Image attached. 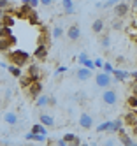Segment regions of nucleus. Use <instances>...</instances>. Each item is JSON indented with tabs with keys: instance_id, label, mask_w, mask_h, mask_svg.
I'll return each instance as SVG.
<instances>
[{
	"instance_id": "f3484780",
	"label": "nucleus",
	"mask_w": 137,
	"mask_h": 146,
	"mask_svg": "<svg viewBox=\"0 0 137 146\" xmlns=\"http://www.w3.org/2000/svg\"><path fill=\"white\" fill-rule=\"evenodd\" d=\"M40 123L44 125V127H53V125H55V118L51 116V114H40Z\"/></svg>"
},
{
	"instance_id": "e433bc0d",
	"label": "nucleus",
	"mask_w": 137,
	"mask_h": 146,
	"mask_svg": "<svg viewBox=\"0 0 137 146\" xmlns=\"http://www.w3.org/2000/svg\"><path fill=\"white\" fill-rule=\"evenodd\" d=\"M28 7H32V9H35L37 5H39V0H28V4H26Z\"/></svg>"
},
{
	"instance_id": "a878e982",
	"label": "nucleus",
	"mask_w": 137,
	"mask_h": 146,
	"mask_svg": "<svg viewBox=\"0 0 137 146\" xmlns=\"http://www.w3.org/2000/svg\"><path fill=\"white\" fill-rule=\"evenodd\" d=\"M109 127H111V121H104V123H100L97 129V132H109Z\"/></svg>"
},
{
	"instance_id": "4be33fe9",
	"label": "nucleus",
	"mask_w": 137,
	"mask_h": 146,
	"mask_svg": "<svg viewBox=\"0 0 137 146\" xmlns=\"http://www.w3.org/2000/svg\"><path fill=\"white\" fill-rule=\"evenodd\" d=\"M32 134H44L46 135L48 132H46V127L42 123H35L34 127H32Z\"/></svg>"
},
{
	"instance_id": "6e6552de",
	"label": "nucleus",
	"mask_w": 137,
	"mask_h": 146,
	"mask_svg": "<svg viewBox=\"0 0 137 146\" xmlns=\"http://www.w3.org/2000/svg\"><path fill=\"white\" fill-rule=\"evenodd\" d=\"M26 76H28L32 81H40V67H39V65H35V64H32V65L28 67Z\"/></svg>"
},
{
	"instance_id": "a19ab883",
	"label": "nucleus",
	"mask_w": 137,
	"mask_h": 146,
	"mask_svg": "<svg viewBox=\"0 0 137 146\" xmlns=\"http://www.w3.org/2000/svg\"><path fill=\"white\" fill-rule=\"evenodd\" d=\"M39 4H42V5H46V7H49V5L53 4V0H39Z\"/></svg>"
},
{
	"instance_id": "37998d69",
	"label": "nucleus",
	"mask_w": 137,
	"mask_h": 146,
	"mask_svg": "<svg viewBox=\"0 0 137 146\" xmlns=\"http://www.w3.org/2000/svg\"><path fill=\"white\" fill-rule=\"evenodd\" d=\"M120 27H121V21H120V19H116V21L113 23V28H114V30H118Z\"/></svg>"
},
{
	"instance_id": "4468645a",
	"label": "nucleus",
	"mask_w": 137,
	"mask_h": 146,
	"mask_svg": "<svg viewBox=\"0 0 137 146\" xmlns=\"http://www.w3.org/2000/svg\"><path fill=\"white\" fill-rule=\"evenodd\" d=\"M62 5H63V14H65V16H72L74 13H76L72 0H62Z\"/></svg>"
},
{
	"instance_id": "a18cd8bd",
	"label": "nucleus",
	"mask_w": 137,
	"mask_h": 146,
	"mask_svg": "<svg viewBox=\"0 0 137 146\" xmlns=\"http://www.w3.org/2000/svg\"><path fill=\"white\" fill-rule=\"evenodd\" d=\"M118 64H125V56H118Z\"/></svg>"
},
{
	"instance_id": "39448f33",
	"label": "nucleus",
	"mask_w": 137,
	"mask_h": 146,
	"mask_svg": "<svg viewBox=\"0 0 137 146\" xmlns=\"http://www.w3.org/2000/svg\"><path fill=\"white\" fill-rule=\"evenodd\" d=\"M34 11L32 7H28L26 4H21L19 7H16V9H13V13H14V16L16 18H23V19H28V16H30V13Z\"/></svg>"
},
{
	"instance_id": "c85d7f7f",
	"label": "nucleus",
	"mask_w": 137,
	"mask_h": 146,
	"mask_svg": "<svg viewBox=\"0 0 137 146\" xmlns=\"http://www.w3.org/2000/svg\"><path fill=\"white\" fill-rule=\"evenodd\" d=\"M28 21L32 23V25H37L39 23V18H37V13H35V9L30 13V16H28Z\"/></svg>"
},
{
	"instance_id": "bb28decb",
	"label": "nucleus",
	"mask_w": 137,
	"mask_h": 146,
	"mask_svg": "<svg viewBox=\"0 0 137 146\" xmlns=\"http://www.w3.org/2000/svg\"><path fill=\"white\" fill-rule=\"evenodd\" d=\"M11 7V0H0V11H9Z\"/></svg>"
},
{
	"instance_id": "7c9ffc66",
	"label": "nucleus",
	"mask_w": 137,
	"mask_h": 146,
	"mask_svg": "<svg viewBox=\"0 0 137 146\" xmlns=\"http://www.w3.org/2000/svg\"><path fill=\"white\" fill-rule=\"evenodd\" d=\"M113 65L109 64V62H105V64H102V72H105V74H111V72H113Z\"/></svg>"
},
{
	"instance_id": "f704fd0d",
	"label": "nucleus",
	"mask_w": 137,
	"mask_h": 146,
	"mask_svg": "<svg viewBox=\"0 0 137 146\" xmlns=\"http://www.w3.org/2000/svg\"><path fill=\"white\" fill-rule=\"evenodd\" d=\"M74 139H76V135H74V134H63V141H65V143H70V141H74Z\"/></svg>"
},
{
	"instance_id": "8fccbe9b",
	"label": "nucleus",
	"mask_w": 137,
	"mask_h": 146,
	"mask_svg": "<svg viewBox=\"0 0 137 146\" xmlns=\"http://www.w3.org/2000/svg\"><path fill=\"white\" fill-rule=\"evenodd\" d=\"M118 146H121V144H118Z\"/></svg>"
},
{
	"instance_id": "dca6fc26",
	"label": "nucleus",
	"mask_w": 137,
	"mask_h": 146,
	"mask_svg": "<svg viewBox=\"0 0 137 146\" xmlns=\"http://www.w3.org/2000/svg\"><path fill=\"white\" fill-rule=\"evenodd\" d=\"M111 74H114V79L116 81H125V79H128V72L126 70H120V69H113V72Z\"/></svg>"
},
{
	"instance_id": "20e7f679",
	"label": "nucleus",
	"mask_w": 137,
	"mask_h": 146,
	"mask_svg": "<svg viewBox=\"0 0 137 146\" xmlns=\"http://www.w3.org/2000/svg\"><path fill=\"white\" fill-rule=\"evenodd\" d=\"M14 44H16L14 35H11V37H0V53H4V55L9 53Z\"/></svg>"
},
{
	"instance_id": "72a5a7b5",
	"label": "nucleus",
	"mask_w": 137,
	"mask_h": 146,
	"mask_svg": "<svg viewBox=\"0 0 137 146\" xmlns=\"http://www.w3.org/2000/svg\"><path fill=\"white\" fill-rule=\"evenodd\" d=\"M118 2H120V0H107L105 4H102V7H104V9H109V7H114Z\"/></svg>"
},
{
	"instance_id": "49530a36",
	"label": "nucleus",
	"mask_w": 137,
	"mask_h": 146,
	"mask_svg": "<svg viewBox=\"0 0 137 146\" xmlns=\"http://www.w3.org/2000/svg\"><path fill=\"white\" fill-rule=\"evenodd\" d=\"M79 146H90V144H88V143H81Z\"/></svg>"
},
{
	"instance_id": "423d86ee",
	"label": "nucleus",
	"mask_w": 137,
	"mask_h": 146,
	"mask_svg": "<svg viewBox=\"0 0 137 146\" xmlns=\"http://www.w3.org/2000/svg\"><path fill=\"white\" fill-rule=\"evenodd\" d=\"M26 90H28V95H30L32 99H37L40 93H42V83H40V81H32L30 86H28Z\"/></svg>"
},
{
	"instance_id": "f8f14e48",
	"label": "nucleus",
	"mask_w": 137,
	"mask_h": 146,
	"mask_svg": "<svg viewBox=\"0 0 137 146\" xmlns=\"http://www.w3.org/2000/svg\"><path fill=\"white\" fill-rule=\"evenodd\" d=\"M123 123H126L130 129H132V127H137V113H135V111L126 113L125 118H123Z\"/></svg>"
},
{
	"instance_id": "9d476101",
	"label": "nucleus",
	"mask_w": 137,
	"mask_h": 146,
	"mask_svg": "<svg viewBox=\"0 0 137 146\" xmlns=\"http://www.w3.org/2000/svg\"><path fill=\"white\" fill-rule=\"evenodd\" d=\"M67 37L70 40H77L81 37V28H79V25H70L69 30H67Z\"/></svg>"
},
{
	"instance_id": "58836bf2",
	"label": "nucleus",
	"mask_w": 137,
	"mask_h": 146,
	"mask_svg": "<svg viewBox=\"0 0 137 146\" xmlns=\"http://www.w3.org/2000/svg\"><path fill=\"white\" fill-rule=\"evenodd\" d=\"M116 139H107V141H104V146H116Z\"/></svg>"
},
{
	"instance_id": "09e8293b",
	"label": "nucleus",
	"mask_w": 137,
	"mask_h": 146,
	"mask_svg": "<svg viewBox=\"0 0 137 146\" xmlns=\"http://www.w3.org/2000/svg\"><path fill=\"white\" fill-rule=\"evenodd\" d=\"M0 118H2V114H0Z\"/></svg>"
},
{
	"instance_id": "c9c22d12",
	"label": "nucleus",
	"mask_w": 137,
	"mask_h": 146,
	"mask_svg": "<svg viewBox=\"0 0 137 146\" xmlns=\"http://www.w3.org/2000/svg\"><path fill=\"white\" fill-rule=\"evenodd\" d=\"M86 58H88V55H86V53H79V56H77V62H79V64L83 65V64H84V60H86Z\"/></svg>"
},
{
	"instance_id": "4c0bfd02",
	"label": "nucleus",
	"mask_w": 137,
	"mask_h": 146,
	"mask_svg": "<svg viewBox=\"0 0 137 146\" xmlns=\"http://www.w3.org/2000/svg\"><path fill=\"white\" fill-rule=\"evenodd\" d=\"M69 146H79L81 144V139L77 137V135H76V139H74V141H70V143H67Z\"/></svg>"
},
{
	"instance_id": "aec40b11",
	"label": "nucleus",
	"mask_w": 137,
	"mask_h": 146,
	"mask_svg": "<svg viewBox=\"0 0 137 146\" xmlns=\"http://www.w3.org/2000/svg\"><path fill=\"white\" fill-rule=\"evenodd\" d=\"M91 30L95 34H100L102 30H104V19H95L93 25H91Z\"/></svg>"
},
{
	"instance_id": "c03bdc74",
	"label": "nucleus",
	"mask_w": 137,
	"mask_h": 146,
	"mask_svg": "<svg viewBox=\"0 0 137 146\" xmlns=\"http://www.w3.org/2000/svg\"><path fill=\"white\" fill-rule=\"evenodd\" d=\"M58 146H69V144L63 141V139H60V141H58Z\"/></svg>"
},
{
	"instance_id": "79ce46f5",
	"label": "nucleus",
	"mask_w": 137,
	"mask_h": 146,
	"mask_svg": "<svg viewBox=\"0 0 137 146\" xmlns=\"http://www.w3.org/2000/svg\"><path fill=\"white\" fill-rule=\"evenodd\" d=\"M93 64H95V69H97V67H102V64H104V62H102V58H97V60L93 62Z\"/></svg>"
},
{
	"instance_id": "a211bd4d",
	"label": "nucleus",
	"mask_w": 137,
	"mask_h": 146,
	"mask_svg": "<svg viewBox=\"0 0 137 146\" xmlns=\"http://www.w3.org/2000/svg\"><path fill=\"white\" fill-rule=\"evenodd\" d=\"M120 130H123V120H114V121H111V127H109V132H120Z\"/></svg>"
},
{
	"instance_id": "2eb2a0df",
	"label": "nucleus",
	"mask_w": 137,
	"mask_h": 146,
	"mask_svg": "<svg viewBox=\"0 0 137 146\" xmlns=\"http://www.w3.org/2000/svg\"><path fill=\"white\" fill-rule=\"evenodd\" d=\"M2 118H4V121H5L7 125H18V121H19L18 114H16V113H13V111H7Z\"/></svg>"
},
{
	"instance_id": "473e14b6",
	"label": "nucleus",
	"mask_w": 137,
	"mask_h": 146,
	"mask_svg": "<svg viewBox=\"0 0 137 146\" xmlns=\"http://www.w3.org/2000/svg\"><path fill=\"white\" fill-rule=\"evenodd\" d=\"M83 67H86V69H90V70H95V64L91 62V58H86V60H84Z\"/></svg>"
},
{
	"instance_id": "b1692460",
	"label": "nucleus",
	"mask_w": 137,
	"mask_h": 146,
	"mask_svg": "<svg viewBox=\"0 0 137 146\" xmlns=\"http://www.w3.org/2000/svg\"><path fill=\"white\" fill-rule=\"evenodd\" d=\"M11 35H13V28L0 25V37H11Z\"/></svg>"
},
{
	"instance_id": "9b49d317",
	"label": "nucleus",
	"mask_w": 137,
	"mask_h": 146,
	"mask_svg": "<svg viewBox=\"0 0 137 146\" xmlns=\"http://www.w3.org/2000/svg\"><path fill=\"white\" fill-rule=\"evenodd\" d=\"M130 11V7H128V4H123V2H118L114 5V13H116V16L118 18H123V16H126V13Z\"/></svg>"
},
{
	"instance_id": "7ed1b4c3",
	"label": "nucleus",
	"mask_w": 137,
	"mask_h": 146,
	"mask_svg": "<svg viewBox=\"0 0 137 146\" xmlns=\"http://www.w3.org/2000/svg\"><path fill=\"white\" fill-rule=\"evenodd\" d=\"M102 100L105 106H114L116 102H118V92L114 88H105L104 93H102Z\"/></svg>"
},
{
	"instance_id": "0eeeda50",
	"label": "nucleus",
	"mask_w": 137,
	"mask_h": 146,
	"mask_svg": "<svg viewBox=\"0 0 137 146\" xmlns=\"http://www.w3.org/2000/svg\"><path fill=\"white\" fill-rule=\"evenodd\" d=\"M91 125H93L91 114H88V113H81V116H79V127L84 129V130H90Z\"/></svg>"
},
{
	"instance_id": "1a4fd4ad",
	"label": "nucleus",
	"mask_w": 137,
	"mask_h": 146,
	"mask_svg": "<svg viewBox=\"0 0 137 146\" xmlns=\"http://www.w3.org/2000/svg\"><path fill=\"white\" fill-rule=\"evenodd\" d=\"M93 76V70H90V69H86V67H79L77 69V72H76V78L79 79V81H88L90 78Z\"/></svg>"
},
{
	"instance_id": "f03ea898",
	"label": "nucleus",
	"mask_w": 137,
	"mask_h": 146,
	"mask_svg": "<svg viewBox=\"0 0 137 146\" xmlns=\"http://www.w3.org/2000/svg\"><path fill=\"white\" fill-rule=\"evenodd\" d=\"M113 83H118L114 78H111V74H105V72H99L97 76H95V85H97L99 88H109Z\"/></svg>"
},
{
	"instance_id": "5701e85b",
	"label": "nucleus",
	"mask_w": 137,
	"mask_h": 146,
	"mask_svg": "<svg viewBox=\"0 0 137 146\" xmlns=\"http://www.w3.org/2000/svg\"><path fill=\"white\" fill-rule=\"evenodd\" d=\"M18 79H19V86H21V88H25V90L30 86V83H32V79H30L28 76H19Z\"/></svg>"
},
{
	"instance_id": "ea45409f",
	"label": "nucleus",
	"mask_w": 137,
	"mask_h": 146,
	"mask_svg": "<svg viewBox=\"0 0 137 146\" xmlns=\"http://www.w3.org/2000/svg\"><path fill=\"white\" fill-rule=\"evenodd\" d=\"M63 72H67V67H58L55 74H56V76H60V74H63Z\"/></svg>"
},
{
	"instance_id": "393cba45",
	"label": "nucleus",
	"mask_w": 137,
	"mask_h": 146,
	"mask_svg": "<svg viewBox=\"0 0 137 146\" xmlns=\"http://www.w3.org/2000/svg\"><path fill=\"white\" fill-rule=\"evenodd\" d=\"M126 104H128V108H130V109L135 111V108H137V95H130L128 99H126Z\"/></svg>"
},
{
	"instance_id": "f257e3e1",
	"label": "nucleus",
	"mask_w": 137,
	"mask_h": 146,
	"mask_svg": "<svg viewBox=\"0 0 137 146\" xmlns=\"http://www.w3.org/2000/svg\"><path fill=\"white\" fill-rule=\"evenodd\" d=\"M5 56H7V60L11 64L18 65V67H25L30 62V55L26 51H21V49H11L9 53H5Z\"/></svg>"
},
{
	"instance_id": "de8ad7c7",
	"label": "nucleus",
	"mask_w": 137,
	"mask_h": 146,
	"mask_svg": "<svg viewBox=\"0 0 137 146\" xmlns=\"http://www.w3.org/2000/svg\"><path fill=\"white\" fill-rule=\"evenodd\" d=\"M26 146H35V144H26Z\"/></svg>"
},
{
	"instance_id": "cd10ccee",
	"label": "nucleus",
	"mask_w": 137,
	"mask_h": 146,
	"mask_svg": "<svg viewBox=\"0 0 137 146\" xmlns=\"http://www.w3.org/2000/svg\"><path fill=\"white\" fill-rule=\"evenodd\" d=\"M32 141H35V143H44V141H46V135H44V134H32Z\"/></svg>"
},
{
	"instance_id": "2f4dec72",
	"label": "nucleus",
	"mask_w": 137,
	"mask_h": 146,
	"mask_svg": "<svg viewBox=\"0 0 137 146\" xmlns=\"http://www.w3.org/2000/svg\"><path fill=\"white\" fill-rule=\"evenodd\" d=\"M100 46H102V48H109V46H111V39H109V35H105V37L100 39Z\"/></svg>"
},
{
	"instance_id": "ddd939ff",
	"label": "nucleus",
	"mask_w": 137,
	"mask_h": 146,
	"mask_svg": "<svg viewBox=\"0 0 137 146\" xmlns=\"http://www.w3.org/2000/svg\"><path fill=\"white\" fill-rule=\"evenodd\" d=\"M34 56L39 58V60H46V56H48V46L46 44H39L35 48V51H34Z\"/></svg>"
},
{
	"instance_id": "412c9836",
	"label": "nucleus",
	"mask_w": 137,
	"mask_h": 146,
	"mask_svg": "<svg viewBox=\"0 0 137 146\" xmlns=\"http://www.w3.org/2000/svg\"><path fill=\"white\" fill-rule=\"evenodd\" d=\"M48 99H49L48 95H42V93H40V95L35 99V106L37 108H46L48 106Z\"/></svg>"
},
{
	"instance_id": "6ab92c4d",
	"label": "nucleus",
	"mask_w": 137,
	"mask_h": 146,
	"mask_svg": "<svg viewBox=\"0 0 137 146\" xmlns=\"http://www.w3.org/2000/svg\"><path fill=\"white\" fill-rule=\"evenodd\" d=\"M9 72H11V74H13L14 78H19V76H23V72H21V67H18V65H13V64H11V65H7L5 67Z\"/></svg>"
},
{
	"instance_id": "c756f323",
	"label": "nucleus",
	"mask_w": 137,
	"mask_h": 146,
	"mask_svg": "<svg viewBox=\"0 0 137 146\" xmlns=\"http://www.w3.org/2000/svg\"><path fill=\"white\" fill-rule=\"evenodd\" d=\"M63 35V28L62 27H55V28H53V37H55V39H60Z\"/></svg>"
}]
</instances>
